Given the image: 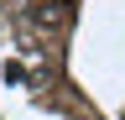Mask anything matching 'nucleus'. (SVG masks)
<instances>
[{
	"instance_id": "obj_1",
	"label": "nucleus",
	"mask_w": 125,
	"mask_h": 120,
	"mask_svg": "<svg viewBox=\"0 0 125 120\" xmlns=\"http://www.w3.org/2000/svg\"><path fill=\"white\" fill-rule=\"evenodd\" d=\"M26 21L42 26V32H57V26H68V5H62V0H52V5H31Z\"/></svg>"
}]
</instances>
